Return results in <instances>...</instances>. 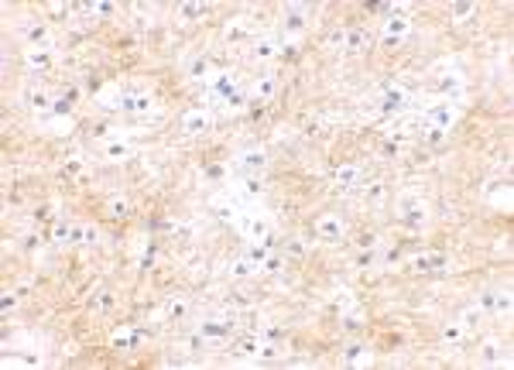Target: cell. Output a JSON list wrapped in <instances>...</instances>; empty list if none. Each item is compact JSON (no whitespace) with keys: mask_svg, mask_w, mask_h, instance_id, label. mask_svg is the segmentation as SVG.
<instances>
[{"mask_svg":"<svg viewBox=\"0 0 514 370\" xmlns=\"http://www.w3.org/2000/svg\"><path fill=\"white\" fill-rule=\"evenodd\" d=\"M285 24H288L292 31H298V28L305 24V17H302V10H298V7H295V10H288V21H285Z\"/></svg>","mask_w":514,"mask_h":370,"instance_id":"44dd1931","label":"cell"},{"mask_svg":"<svg viewBox=\"0 0 514 370\" xmlns=\"http://www.w3.org/2000/svg\"><path fill=\"white\" fill-rule=\"evenodd\" d=\"M247 261H250V264H264V261H268V247H264V243H257V247H250V254H247Z\"/></svg>","mask_w":514,"mask_h":370,"instance_id":"e0dca14e","label":"cell"},{"mask_svg":"<svg viewBox=\"0 0 514 370\" xmlns=\"http://www.w3.org/2000/svg\"><path fill=\"white\" fill-rule=\"evenodd\" d=\"M480 302H483V308H494V292H487V295L480 298Z\"/></svg>","mask_w":514,"mask_h":370,"instance_id":"ab89813d","label":"cell"},{"mask_svg":"<svg viewBox=\"0 0 514 370\" xmlns=\"http://www.w3.org/2000/svg\"><path fill=\"white\" fill-rule=\"evenodd\" d=\"M357 243H360V247H370V243H374V233H364V236H360Z\"/></svg>","mask_w":514,"mask_h":370,"instance_id":"60d3db41","label":"cell"},{"mask_svg":"<svg viewBox=\"0 0 514 370\" xmlns=\"http://www.w3.org/2000/svg\"><path fill=\"white\" fill-rule=\"evenodd\" d=\"M264 268H268V271H281V261H278V257H268Z\"/></svg>","mask_w":514,"mask_h":370,"instance_id":"e575fe53","label":"cell"},{"mask_svg":"<svg viewBox=\"0 0 514 370\" xmlns=\"http://www.w3.org/2000/svg\"><path fill=\"white\" fill-rule=\"evenodd\" d=\"M473 322H480V308H466L463 312V326H473Z\"/></svg>","mask_w":514,"mask_h":370,"instance_id":"d4e9b609","label":"cell"},{"mask_svg":"<svg viewBox=\"0 0 514 370\" xmlns=\"http://www.w3.org/2000/svg\"><path fill=\"white\" fill-rule=\"evenodd\" d=\"M168 315L171 319H185V302H171L168 305Z\"/></svg>","mask_w":514,"mask_h":370,"instance_id":"cb8c5ba5","label":"cell"},{"mask_svg":"<svg viewBox=\"0 0 514 370\" xmlns=\"http://www.w3.org/2000/svg\"><path fill=\"white\" fill-rule=\"evenodd\" d=\"M442 141H445V131L429 124V131H425V144H442Z\"/></svg>","mask_w":514,"mask_h":370,"instance_id":"ac0fdd59","label":"cell"},{"mask_svg":"<svg viewBox=\"0 0 514 370\" xmlns=\"http://www.w3.org/2000/svg\"><path fill=\"white\" fill-rule=\"evenodd\" d=\"M274 86H278V82H274V75L271 72L257 75V82H254V100H261V103L271 100V96H274Z\"/></svg>","mask_w":514,"mask_h":370,"instance_id":"52a82bcc","label":"cell"},{"mask_svg":"<svg viewBox=\"0 0 514 370\" xmlns=\"http://www.w3.org/2000/svg\"><path fill=\"white\" fill-rule=\"evenodd\" d=\"M346 360L350 364H367V350L360 343H353V346H346Z\"/></svg>","mask_w":514,"mask_h":370,"instance_id":"4fadbf2b","label":"cell"},{"mask_svg":"<svg viewBox=\"0 0 514 370\" xmlns=\"http://www.w3.org/2000/svg\"><path fill=\"white\" fill-rule=\"evenodd\" d=\"M24 34H28V41H31L34 48H38V45L45 48V41H48V38H45V28H41V24H24Z\"/></svg>","mask_w":514,"mask_h":370,"instance_id":"8fae6325","label":"cell"},{"mask_svg":"<svg viewBox=\"0 0 514 370\" xmlns=\"http://www.w3.org/2000/svg\"><path fill=\"white\" fill-rule=\"evenodd\" d=\"M206 72H209V62H206V59H192V66H189V75H192V79H203Z\"/></svg>","mask_w":514,"mask_h":370,"instance_id":"5bb4252c","label":"cell"},{"mask_svg":"<svg viewBox=\"0 0 514 370\" xmlns=\"http://www.w3.org/2000/svg\"><path fill=\"white\" fill-rule=\"evenodd\" d=\"M281 336H285V329H281V326H268V339H271V343H278Z\"/></svg>","mask_w":514,"mask_h":370,"instance_id":"f546056e","label":"cell"},{"mask_svg":"<svg viewBox=\"0 0 514 370\" xmlns=\"http://www.w3.org/2000/svg\"><path fill=\"white\" fill-rule=\"evenodd\" d=\"M288 254H292V257H302V254H305V247H302V243H288Z\"/></svg>","mask_w":514,"mask_h":370,"instance_id":"8d00e7d4","label":"cell"},{"mask_svg":"<svg viewBox=\"0 0 514 370\" xmlns=\"http://www.w3.org/2000/svg\"><path fill=\"white\" fill-rule=\"evenodd\" d=\"M483 360H487V364H497V360H501V346H497L494 339L483 346Z\"/></svg>","mask_w":514,"mask_h":370,"instance_id":"d6986e66","label":"cell"},{"mask_svg":"<svg viewBox=\"0 0 514 370\" xmlns=\"http://www.w3.org/2000/svg\"><path fill=\"white\" fill-rule=\"evenodd\" d=\"M147 106H151L147 96H131V93L117 96V110L120 113H147Z\"/></svg>","mask_w":514,"mask_h":370,"instance_id":"6da1fadb","label":"cell"},{"mask_svg":"<svg viewBox=\"0 0 514 370\" xmlns=\"http://www.w3.org/2000/svg\"><path fill=\"white\" fill-rule=\"evenodd\" d=\"M415 271H432V261H429V257H418V261H415Z\"/></svg>","mask_w":514,"mask_h":370,"instance_id":"d6a6232c","label":"cell"},{"mask_svg":"<svg viewBox=\"0 0 514 370\" xmlns=\"http://www.w3.org/2000/svg\"><path fill=\"white\" fill-rule=\"evenodd\" d=\"M110 216H117V220L127 216V202H113V206H110Z\"/></svg>","mask_w":514,"mask_h":370,"instance_id":"f1b7e54d","label":"cell"},{"mask_svg":"<svg viewBox=\"0 0 514 370\" xmlns=\"http://www.w3.org/2000/svg\"><path fill=\"white\" fill-rule=\"evenodd\" d=\"M364 41H367V34H364V28H353L346 38H343V45H346V52H360L364 48Z\"/></svg>","mask_w":514,"mask_h":370,"instance_id":"30bf717a","label":"cell"},{"mask_svg":"<svg viewBox=\"0 0 514 370\" xmlns=\"http://www.w3.org/2000/svg\"><path fill=\"white\" fill-rule=\"evenodd\" d=\"M429 120H432V127L449 131V124L456 120V110H452L449 103H439V106H432V110H429Z\"/></svg>","mask_w":514,"mask_h":370,"instance_id":"3957f363","label":"cell"},{"mask_svg":"<svg viewBox=\"0 0 514 370\" xmlns=\"http://www.w3.org/2000/svg\"><path fill=\"white\" fill-rule=\"evenodd\" d=\"M268 55H271V45H268V41H264V45H261V48H257V59H268Z\"/></svg>","mask_w":514,"mask_h":370,"instance_id":"f35d334b","label":"cell"},{"mask_svg":"<svg viewBox=\"0 0 514 370\" xmlns=\"http://www.w3.org/2000/svg\"><path fill=\"white\" fill-rule=\"evenodd\" d=\"M182 127H185V131H192V134H199V131H206V127H209V113H206V110H189V113H185V120H182Z\"/></svg>","mask_w":514,"mask_h":370,"instance_id":"8992f818","label":"cell"},{"mask_svg":"<svg viewBox=\"0 0 514 370\" xmlns=\"http://www.w3.org/2000/svg\"><path fill=\"white\" fill-rule=\"evenodd\" d=\"M199 14H203L199 3H185V7H182V17H185V21H192V17H199Z\"/></svg>","mask_w":514,"mask_h":370,"instance_id":"603a6c76","label":"cell"},{"mask_svg":"<svg viewBox=\"0 0 514 370\" xmlns=\"http://www.w3.org/2000/svg\"><path fill=\"white\" fill-rule=\"evenodd\" d=\"M384 31H387V45L394 48V45L401 41V34L408 31V21H405V17H398V14H391V17H387V24H384Z\"/></svg>","mask_w":514,"mask_h":370,"instance_id":"277c9868","label":"cell"},{"mask_svg":"<svg viewBox=\"0 0 514 370\" xmlns=\"http://www.w3.org/2000/svg\"><path fill=\"white\" fill-rule=\"evenodd\" d=\"M69 106H72V103H69V100H66V96H59V100H55V106H52V110H55V113H69Z\"/></svg>","mask_w":514,"mask_h":370,"instance_id":"83f0119b","label":"cell"},{"mask_svg":"<svg viewBox=\"0 0 514 370\" xmlns=\"http://www.w3.org/2000/svg\"><path fill=\"white\" fill-rule=\"evenodd\" d=\"M336 182H340V189H353L360 182V168L357 165H340L336 168Z\"/></svg>","mask_w":514,"mask_h":370,"instance_id":"ba28073f","label":"cell"},{"mask_svg":"<svg viewBox=\"0 0 514 370\" xmlns=\"http://www.w3.org/2000/svg\"><path fill=\"white\" fill-rule=\"evenodd\" d=\"M31 106L45 110V106H48V96H45V93H31Z\"/></svg>","mask_w":514,"mask_h":370,"instance_id":"484cf974","label":"cell"},{"mask_svg":"<svg viewBox=\"0 0 514 370\" xmlns=\"http://www.w3.org/2000/svg\"><path fill=\"white\" fill-rule=\"evenodd\" d=\"M203 175H206V178H220V175H223V168H220V165H209V168H206Z\"/></svg>","mask_w":514,"mask_h":370,"instance_id":"836d02e7","label":"cell"},{"mask_svg":"<svg viewBox=\"0 0 514 370\" xmlns=\"http://www.w3.org/2000/svg\"><path fill=\"white\" fill-rule=\"evenodd\" d=\"M254 350H257L254 339H243V343H240V353H254Z\"/></svg>","mask_w":514,"mask_h":370,"instance_id":"d590c367","label":"cell"},{"mask_svg":"<svg viewBox=\"0 0 514 370\" xmlns=\"http://www.w3.org/2000/svg\"><path fill=\"white\" fill-rule=\"evenodd\" d=\"M250 271H254V264H250V261H237V264H233V271H230V274H233V278H247V274H250Z\"/></svg>","mask_w":514,"mask_h":370,"instance_id":"ffe728a7","label":"cell"},{"mask_svg":"<svg viewBox=\"0 0 514 370\" xmlns=\"http://www.w3.org/2000/svg\"><path fill=\"white\" fill-rule=\"evenodd\" d=\"M494 312H501V315L511 312V292H494Z\"/></svg>","mask_w":514,"mask_h":370,"instance_id":"7c38bea8","label":"cell"},{"mask_svg":"<svg viewBox=\"0 0 514 370\" xmlns=\"http://www.w3.org/2000/svg\"><path fill=\"white\" fill-rule=\"evenodd\" d=\"M113 305V295L110 292H100V298H96V308H110Z\"/></svg>","mask_w":514,"mask_h":370,"instance_id":"4316f807","label":"cell"},{"mask_svg":"<svg viewBox=\"0 0 514 370\" xmlns=\"http://www.w3.org/2000/svg\"><path fill=\"white\" fill-rule=\"evenodd\" d=\"M370 264H374V254H360V257H357V268H370Z\"/></svg>","mask_w":514,"mask_h":370,"instance_id":"4dcf8cb0","label":"cell"},{"mask_svg":"<svg viewBox=\"0 0 514 370\" xmlns=\"http://www.w3.org/2000/svg\"><path fill=\"white\" fill-rule=\"evenodd\" d=\"M264 165H268V158H264L261 151H247V154L240 158V168H243L247 175H254V171H261Z\"/></svg>","mask_w":514,"mask_h":370,"instance_id":"9c48e42d","label":"cell"},{"mask_svg":"<svg viewBox=\"0 0 514 370\" xmlns=\"http://www.w3.org/2000/svg\"><path fill=\"white\" fill-rule=\"evenodd\" d=\"M315 233L322 240H340L343 236V220L340 216H322V220L315 223Z\"/></svg>","mask_w":514,"mask_h":370,"instance_id":"7a4b0ae2","label":"cell"},{"mask_svg":"<svg viewBox=\"0 0 514 370\" xmlns=\"http://www.w3.org/2000/svg\"><path fill=\"white\" fill-rule=\"evenodd\" d=\"M124 154H127V144H124V141H110V144H106V158H113V161H120Z\"/></svg>","mask_w":514,"mask_h":370,"instance_id":"9a60e30c","label":"cell"},{"mask_svg":"<svg viewBox=\"0 0 514 370\" xmlns=\"http://www.w3.org/2000/svg\"><path fill=\"white\" fill-rule=\"evenodd\" d=\"M429 261H432V271H442V268H445V264H449V261H445V257H442V254H436V257H429Z\"/></svg>","mask_w":514,"mask_h":370,"instance_id":"1f68e13d","label":"cell"},{"mask_svg":"<svg viewBox=\"0 0 514 370\" xmlns=\"http://www.w3.org/2000/svg\"><path fill=\"white\" fill-rule=\"evenodd\" d=\"M442 336H445V343H459V339H463V329H459V326H445Z\"/></svg>","mask_w":514,"mask_h":370,"instance_id":"7402d4cb","label":"cell"},{"mask_svg":"<svg viewBox=\"0 0 514 370\" xmlns=\"http://www.w3.org/2000/svg\"><path fill=\"white\" fill-rule=\"evenodd\" d=\"M93 240H96V230H93V226H86V233H82V243H93Z\"/></svg>","mask_w":514,"mask_h":370,"instance_id":"74e56055","label":"cell"},{"mask_svg":"<svg viewBox=\"0 0 514 370\" xmlns=\"http://www.w3.org/2000/svg\"><path fill=\"white\" fill-rule=\"evenodd\" d=\"M28 62L38 66V69H45V66H48V52H45V48H38V52L31 48V52H28Z\"/></svg>","mask_w":514,"mask_h":370,"instance_id":"2e32d148","label":"cell"},{"mask_svg":"<svg viewBox=\"0 0 514 370\" xmlns=\"http://www.w3.org/2000/svg\"><path fill=\"white\" fill-rule=\"evenodd\" d=\"M401 106H405V93H401V89H387V93L380 96V106H377V110H380V113H398Z\"/></svg>","mask_w":514,"mask_h":370,"instance_id":"5b68a950","label":"cell"}]
</instances>
